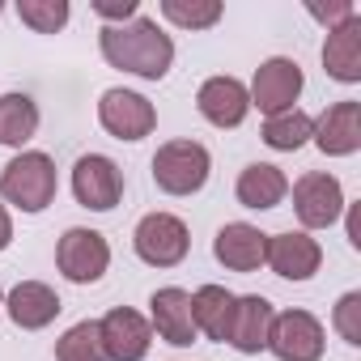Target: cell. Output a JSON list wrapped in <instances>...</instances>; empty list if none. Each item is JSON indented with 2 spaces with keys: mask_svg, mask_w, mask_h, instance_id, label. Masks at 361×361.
<instances>
[{
  "mask_svg": "<svg viewBox=\"0 0 361 361\" xmlns=\"http://www.w3.org/2000/svg\"><path fill=\"white\" fill-rule=\"evenodd\" d=\"M98 47H102V60L111 68H123V73L145 77V81H161L174 64V43L153 18H132L123 26H102Z\"/></svg>",
  "mask_w": 361,
  "mask_h": 361,
  "instance_id": "6da1fadb",
  "label": "cell"
},
{
  "mask_svg": "<svg viewBox=\"0 0 361 361\" xmlns=\"http://www.w3.org/2000/svg\"><path fill=\"white\" fill-rule=\"evenodd\" d=\"M0 196L22 213H43L56 200V161L39 149L18 153L0 170Z\"/></svg>",
  "mask_w": 361,
  "mask_h": 361,
  "instance_id": "7a4b0ae2",
  "label": "cell"
},
{
  "mask_svg": "<svg viewBox=\"0 0 361 361\" xmlns=\"http://www.w3.org/2000/svg\"><path fill=\"white\" fill-rule=\"evenodd\" d=\"M209 149L200 140H166L153 153V183L166 196H196L209 183Z\"/></svg>",
  "mask_w": 361,
  "mask_h": 361,
  "instance_id": "3957f363",
  "label": "cell"
},
{
  "mask_svg": "<svg viewBox=\"0 0 361 361\" xmlns=\"http://www.w3.org/2000/svg\"><path fill=\"white\" fill-rule=\"evenodd\" d=\"M132 247H136V255H140L149 268H174V264L188 259L192 234H188V226L178 221L174 213H149V217L136 221Z\"/></svg>",
  "mask_w": 361,
  "mask_h": 361,
  "instance_id": "277c9868",
  "label": "cell"
},
{
  "mask_svg": "<svg viewBox=\"0 0 361 361\" xmlns=\"http://www.w3.org/2000/svg\"><path fill=\"white\" fill-rule=\"evenodd\" d=\"M56 268L73 281V285H94L102 281V272L111 268V247L98 230H85V226H73L60 234L56 243Z\"/></svg>",
  "mask_w": 361,
  "mask_h": 361,
  "instance_id": "5b68a950",
  "label": "cell"
},
{
  "mask_svg": "<svg viewBox=\"0 0 361 361\" xmlns=\"http://www.w3.org/2000/svg\"><path fill=\"white\" fill-rule=\"evenodd\" d=\"M293 213L306 230H327L344 213V188L327 170H310L293 183Z\"/></svg>",
  "mask_w": 361,
  "mask_h": 361,
  "instance_id": "8992f818",
  "label": "cell"
},
{
  "mask_svg": "<svg viewBox=\"0 0 361 361\" xmlns=\"http://www.w3.org/2000/svg\"><path fill=\"white\" fill-rule=\"evenodd\" d=\"M302 85H306V77H302L298 60L272 56V60H264V64L255 68V81H251L247 94H251V106H259V111L272 119V115L293 111V102L302 98Z\"/></svg>",
  "mask_w": 361,
  "mask_h": 361,
  "instance_id": "52a82bcc",
  "label": "cell"
},
{
  "mask_svg": "<svg viewBox=\"0 0 361 361\" xmlns=\"http://www.w3.org/2000/svg\"><path fill=\"white\" fill-rule=\"evenodd\" d=\"M268 353L281 357V361H319V357H323V323H319L310 310L272 314Z\"/></svg>",
  "mask_w": 361,
  "mask_h": 361,
  "instance_id": "ba28073f",
  "label": "cell"
},
{
  "mask_svg": "<svg viewBox=\"0 0 361 361\" xmlns=\"http://www.w3.org/2000/svg\"><path fill=\"white\" fill-rule=\"evenodd\" d=\"M73 196H77L81 209L111 213L119 204V196H123V170L102 153H85L73 166Z\"/></svg>",
  "mask_w": 361,
  "mask_h": 361,
  "instance_id": "9c48e42d",
  "label": "cell"
},
{
  "mask_svg": "<svg viewBox=\"0 0 361 361\" xmlns=\"http://www.w3.org/2000/svg\"><path fill=\"white\" fill-rule=\"evenodd\" d=\"M98 123L115 140H145L157 128V111L136 90H106L102 102H98Z\"/></svg>",
  "mask_w": 361,
  "mask_h": 361,
  "instance_id": "30bf717a",
  "label": "cell"
},
{
  "mask_svg": "<svg viewBox=\"0 0 361 361\" xmlns=\"http://www.w3.org/2000/svg\"><path fill=\"white\" fill-rule=\"evenodd\" d=\"M98 336H102V353L106 361H145L149 344H153V327L145 314L128 310V306H115L102 323H98Z\"/></svg>",
  "mask_w": 361,
  "mask_h": 361,
  "instance_id": "8fae6325",
  "label": "cell"
},
{
  "mask_svg": "<svg viewBox=\"0 0 361 361\" xmlns=\"http://www.w3.org/2000/svg\"><path fill=\"white\" fill-rule=\"evenodd\" d=\"M149 327L174 344V348H188L200 331H196V319H192V293L178 289V285H166L149 298Z\"/></svg>",
  "mask_w": 361,
  "mask_h": 361,
  "instance_id": "7c38bea8",
  "label": "cell"
},
{
  "mask_svg": "<svg viewBox=\"0 0 361 361\" xmlns=\"http://www.w3.org/2000/svg\"><path fill=\"white\" fill-rule=\"evenodd\" d=\"M276 276L285 281H310L323 264V247L306 234V230H285V234H268V259Z\"/></svg>",
  "mask_w": 361,
  "mask_h": 361,
  "instance_id": "4fadbf2b",
  "label": "cell"
},
{
  "mask_svg": "<svg viewBox=\"0 0 361 361\" xmlns=\"http://www.w3.org/2000/svg\"><path fill=\"white\" fill-rule=\"evenodd\" d=\"M310 140L319 145V153L327 157H348L361 149V102H331L319 119Z\"/></svg>",
  "mask_w": 361,
  "mask_h": 361,
  "instance_id": "5bb4252c",
  "label": "cell"
},
{
  "mask_svg": "<svg viewBox=\"0 0 361 361\" xmlns=\"http://www.w3.org/2000/svg\"><path fill=\"white\" fill-rule=\"evenodd\" d=\"M213 255H217V264L230 268V272H255V268L268 259V234L255 230V226H247V221H230V226L217 230Z\"/></svg>",
  "mask_w": 361,
  "mask_h": 361,
  "instance_id": "9a60e30c",
  "label": "cell"
},
{
  "mask_svg": "<svg viewBox=\"0 0 361 361\" xmlns=\"http://www.w3.org/2000/svg\"><path fill=\"white\" fill-rule=\"evenodd\" d=\"M196 106L213 128H238L251 111V94L238 77H209L196 94Z\"/></svg>",
  "mask_w": 361,
  "mask_h": 361,
  "instance_id": "2e32d148",
  "label": "cell"
},
{
  "mask_svg": "<svg viewBox=\"0 0 361 361\" xmlns=\"http://www.w3.org/2000/svg\"><path fill=\"white\" fill-rule=\"evenodd\" d=\"M272 302L259 298V293H247V298H234V314H230V331H226V344H234L238 353H264L268 348V327H272Z\"/></svg>",
  "mask_w": 361,
  "mask_h": 361,
  "instance_id": "e0dca14e",
  "label": "cell"
},
{
  "mask_svg": "<svg viewBox=\"0 0 361 361\" xmlns=\"http://www.w3.org/2000/svg\"><path fill=\"white\" fill-rule=\"evenodd\" d=\"M323 68H327L331 81H344V85H357L361 81V18H348L344 26L327 30Z\"/></svg>",
  "mask_w": 361,
  "mask_h": 361,
  "instance_id": "ac0fdd59",
  "label": "cell"
},
{
  "mask_svg": "<svg viewBox=\"0 0 361 361\" xmlns=\"http://www.w3.org/2000/svg\"><path fill=\"white\" fill-rule=\"evenodd\" d=\"M234 192H238V204L268 213V209H276V204L289 196V178H285V170L272 166V161H251V166L238 174V188H234Z\"/></svg>",
  "mask_w": 361,
  "mask_h": 361,
  "instance_id": "d6986e66",
  "label": "cell"
},
{
  "mask_svg": "<svg viewBox=\"0 0 361 361\" xmlns=\"http://www.w3.org/2000/svg\"><path fill=\"white\" fill-rule=\"evenodd\" d=\"M56 314H60V298H56V289L43 285V281H22V285L9 293V319H13L22 331H39V327H47Z\"/></svg>",
  "mask_w": 361,
  "mask_h": 361,
  "instance_id": "ffe728a7",
  "label": "cell"
},
{
  "mask_svg": "<svg viewBox=\"0 0 361 361\" xmlns=\"http://www.w3.org/2000/svg\"><path fill=\"white\" fill-rule=\"evenodd\" d=\"M230 314H234V293H230L226 285H200V289L192 293V319H196V331H204L209 340H221V344H226Z\"/></svg>",
  "mask_w": 361,
  "mask_h": 361,
  "instance_id": "44dd1931",
  "label": "cell"
},
{
  "mask_svg": "<svg viewBox=\"0 0 361 361\" xmlns=\"http://www.w3.org/2000/svg\"><path fill=\"white\" fill-rule=\"evenodd\" d=\"M39 132V106L26 94H0V145L22 149Z\"/></svg>",
  "mask_w": 361,
  "mask_h": 361,
  "instance_id": "7402d4cb",
  "label": "cell"
},
{
  "mask_svg": "<svg viewBox=\"0 0 361 361\" xmlns=\"http://www.w3.org/2000/svg\"><path fill=\"white\" fill-rule=\"evenodd\" d=\"M310 132H314V119L293 106V111L272 115V119L264 123V145L276 149V153H293V149H302V145L310 140Z\"/></svg>",
  "mask_w": 361,
  "mask_h": 361,
  "instance_id": "603a6c76",
  "label": "cell"
},
{
  "mask_svg": "<svg viewBox=\"0 0 361 361\" xmlns=\"http://www.w3.org/2000/svg\"><path fill=\"white\" fill-rule=\"evenodd\" d=\"M161 18L178 30H209L221 22V0H161Z\"/></svg>",
  "mask_w": 361,
  "mask_h": 361,
  "instance_id": "cb8c5ba5",
  "label": "cell"
},
{
  "mask_svg": "<svg viewBox=\"0 0 361 361\" xmlns=\"http://www.w3.org/2000/svg\"><path fill=\"white\" fill-rule=\"evenodd\" d=\"M56 361H106L98 323H94V319L73 323V327L60 336V344H56Z\"/></svg>",
  "mask_w": 361,
  "mask_h": 361,
  "instance_id": "d4e9b609",
  "label": "cell"
},
{
  "mask_svg": "<svg viewBox=\"0 0 361 361\" xmlns=\"http://www.w3.org/2000/svg\"><path fill=\"white\" fill-rule=\"evenodd\" d=\"M68 0H18V18L39 30V35H56L68 26Z\"/></svg>",
  "mask_w": 361,
  "mask_h": 361,
  "instance_id": "484cf974",
  "label": "cell"
},
{
  "mask_svg": "<svg viewBox=\"0 0 361 361\" xmlns=\"http://www.w3.org/2000/svg\"><path fill=\"white\" fill-rule=\"evenodd\" d=\"M336 331L348 340V344H361V293H344L336 302V314H331Z\"/></svg>",
  "mask_w": 361,
  "mask_h": 361,
  "instance_id": "4316f807",
  "label": "cell"
},
{
  "mask_svg": "<svg viewBox=\"0 0 361 361\" xmlns=\"http://www.w3.org/2000/svg\"><path fill=\"white\" fill-rule=\"evenodd\" d=\"M94 13L102 22H111V26H123L132 18H140V5L136 0H94Z\"/></svg>",
  "mask_w": 361,
  "mask_h": 361,
  "instance_id": "83f0119b",
  "label": "cell"
},
{
  "mask_svg": "<svg viewBox=\"0 0 361 361\" xmlns=\"http://www.w3.org/2000/svg\"><path fill=\"white\" fill-rule=\"evenodd\" d=\"M310 18H319L327 30H336V26H344L348 18H357V9L348 5V0H340V5H310Z\"/></svg>",
  "mask_w": 361,
  "mask_h": 361,
  "instance_id": "f1b7e54d",
  "label": "cell"
},
{
  "mask_svg": "<svg viewBox=\"0 0 361 361\" xmlns=\"http://www.w3.org/2000/svg\"><path fill=\"white\" fill-rule=\"evenodd\" d=\"M348 243L361 251V209L357 204H348Z\"/></svg>",
  "mask_w": 361,
  "mask_h": 361,
  "instance_id": "f546056e",
  "label": "cell"
},
{
  "mask_svg": "<svg viewBox=\"0 0 361 361\" xmlns=\"http://www.w3.org/2000/svg\"><path fill=\"white\" fill-rule=\"evenodd\" d=\"M13 243V217H9V209L0 204V251H5Z\"/></svg>",
  "mask_w": 361,
  "mask_h": 361,
  "instance_id": "4dcf8cb0",
  "label": "cell"
},
{
  "mask_svg": "<svg viewBox=\"0 0 361 361\" xmlns=\"http://www.w3.org/2000/svg\"><path fill=\"white\" fill-rule=\"evenodd\" d=\"M0 13H5V5H0Z\"/></svg>",
  "mask_w": 361,
  "mask_h": 361,
  "instance_id": "1f68e13d",
  "label": "cell"
},
{
  "mask_svg": "<svg viewBox=\"0 0 361 361\" xmlns=\"http://www.w3.org/2000/svg\"><path fill=\"white\" fill-rule=\"evenodd\" d=\"M0 298H5V289H0Z\"/></svg>",
  "mask_w": 361,
  "mask_h": 361,
  "instance_id": "d6a6232c",
  "label": "cell"
}]
</instances>
